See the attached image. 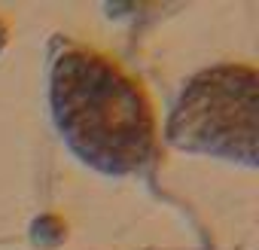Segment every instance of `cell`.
<instances>
[{"label": "cell", "instance_id": "cell-1", "mask_svg": "<svg viewBox=\"0 0 259 250\" xmlns=\"http://www.w3.org/2000/svg\"><path fill=\"white\" fill-rule=\"evenodd\" d=\"M49 107L67 150L98 174L128 177L156 156L150 92L101 49L67 43L55 52Z\"/></svg>", "mask_w": 259, "mask_h": 250}, {"label": "cell", "instance_id": "cell-2", "mask_svg": "<svg viewBox=\"0 0 259 250\" xmlns=\"http://www.w3.org/2000/svg\"><path fill=\"white\" fill-rule=\"evenodd\" d=\"M256 67L217 64L198 70L180 92L165 138L174 150L256 165Z\"/></svg>", "mask_w": 259, "mask_h": 250}]
</instances>
